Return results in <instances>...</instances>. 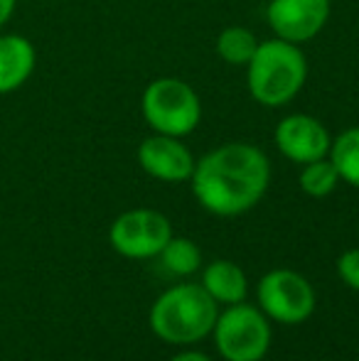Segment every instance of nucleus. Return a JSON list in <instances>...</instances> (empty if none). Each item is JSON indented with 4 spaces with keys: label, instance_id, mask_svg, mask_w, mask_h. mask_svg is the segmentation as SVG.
I'll return each instance as SVG.
<instances>
[{
    "label": "nucleus",
    "instance_id": "1",
    "mask_svg": "<svg viewBox=\"0 0 359 361\" xmlns=\"http://www.w3.org/2000/svg\"><path fill=\"white\" fill-rule=\"evenodd\" d=\"M190 180L197 202L207 212L236 216L259 204L269 190L271 165L256 145L229 143L195 162Z\"/></svg>",
    "mask_w": 359,
    "mask_h": 361
},
{
    "label": "nucleus",
    "instance_id": "2",
    "mask_svg": "<svg viewBox=\"0 0 359 361\" xmlns=\"http://www.w3.org/2000/svg\"><path fill=\"white\" fill-rule=\"evenodd\" d=\"M217 317V302L195 283L165 290L150 307V327L170 344H192L205 339L214 329Z\"/></svg>",
    "mask_w": 359,
    "mask_h": 361
},
{
    "label": "nucleus",
    "instance_id": "3",
    "mask_svg": "<svg viewBox=\"0 0 359 361\" xmlns=\"http://www.w3.org/2000/svg\"><path fill=\"white\" fill-rule=\"evenodd\" d=\"M308 64L298 44L286 39L259 42V49L249 62V91L259 104L283 106L303 89Z\"/></svg>",
    "mask_w": 359,
    "mask_h": 361
},
{
    "label": "nucleus",
    "instance_id": "4",
    "mask_svg": "<svg viewBox=\"0 0 359 361\" xmlns=\"http://www.w3.org/2000/svg\"><path fill=\"white\" fill-rule=\"evenodd\" d=\"M217 352L226 361H261L271 347V327L259 307L229 305L214 322Z\"/></svg>",
    "mask_w": 359,
    "mask_h": 361
},
{
    "label": "nucleus",
    "instance_id": "5",
    "mask_svg": "<svg viewBox=\"0 0 359 361\" xmlns=\"http://www.w3.org/2000/svg\"><path fill=\"white\" fill-rule=\"evenodd\" d=\"M143 116L150 128L163 135H187L202 118V104L195 89L180 79H158L143 94Z\"/></svg>",
    "mask_w": 359,
    "mask_h": 361
},
{
    "label": "nucleus",
    "instance_id": "6",
    "mask_svg": "<svg viewBox=\"0 0 359 361\" xmlns=\"http://www.w3.org/2000/svg\"><path fill=\"white\" fill-rule=\"evenodd\" d=\"M256 298L261 312L281 324H300L315 310V290L305 278L288 268L266 273L259 281Z\"/></svg>",
    "mask_w": 359,
    "mask_h": 361
},
{
    "label": "nucleus",
    "instance_id": "7",
    "mask_svg": "<svg viewBox=\"0 0 359 361\" xmlns=\"http://www.w3.org/2000/svg\"><path fill=\"white\" fill-rule=\"evenodd\" d=\"M170 238H173L170 221L153 209H130L116 219L109 228V241L116 253L133 261L160 256Z\"/></svg>",
    "mask_w": 359,
    "mask_h": 361
},
{
    "label": "nucleus",
    "instance_id": "8",
    "mask_svg": "<svg viewBox=\"0 0 359 361\" xmlns=\"http://www.w3.org/2000/svg\"><path fill=\"white\" fill-rule=\"evenodd\" d=\"M273 32L286 42H308L330 18V0H271L266 8Z\"/></svg>",
    "mask_w": 359,
    "mask_h": 361
},
{
    "label": "nucleus",
    "instance_id": "9",
    "mask_svg": "<svg viewBox=\"0 0 359 361\" xmlns=\"http://www.w3.org/2000/svg\"><path fill=\"white\" fill-rule=\"evenodd\" d=\"M330 135L325 126L312 116H288L276 128V145L288 160L308 165L312 160H320L330 152Z\"/></svg>",
    "mask_w": 359,
    "mask_h": 361
},
{
    "label": "nucleus",
    "instance_id": "10",
    "mask_svg": "<svg viewBox=\"0 0 359 361\" xmlns=\"http://www.w3.org/2000/svg\"><path fill=\"white\" fill-rule=\"evenodd\" d=\"M138 162L150 177L163 182L190 180L195 172L192 152L173 135H153L138 147Z\"/></svg>",
    "mask_w": 359,
    "mask_h": 361
},
{
    "label": "nucleus",
    "instance_id": "11",
    "mask_svg": "<svg viewBox=\"0 0 359 361\" xmlns=\"http://www.w3.org/2000/svg\"><path fill=\"white\" fill-rule=\"evenodd\" d=\"M37 64L35 44L23 35H0V96L13 94L32 76Z\"/></svg>",
    "mask_w": 359,
    "mask_h": 361
},
{
    "label": "nucleus",
    "instance_id": "12",
    "mask_svg": "<svg viewBox=\"0 0 359 361\" xmlns=\"http://www.w3.org/2000/svg\"><path fill=\"white\" fill-rule=\"evenodd\" d=\"M202 288L209 293V298L214 302L236 305V302H244L249 283H246L244 271L234 261H212L205 268Z\"/></svg>",
    "mask_w": 359,
    "mask_h": 361
},
{
    "label": "nucleus",
    "instance_id": "13",
    "mask_svg": "<svg viewBox=\"0 0 359 361\" xmlns=\"http://www.w3.org/2000/svg\"><path fill=\"white\" fill-rule=\"evenodd\" d=\"M330 162L340 180L359 190V128H350L330 143Z\"/></svg>",
    "mask_w": 359,
    "mask_h": 361
},
{
    "label": "nucleus",
    "instance_id": "14",
    "mask_svg": "<svg viewBox=\"0 0 359 361\" xmlns=\"http://www.w3.org/2000/svg\"><path fill=\"white\" fill-rule=\"evenodd\" d=\"M259 49V39L244 27H229L217 37V52L229 64H249Z\"/></svg>",
    "mask_w": 359,
    "mask_h": 361
},
{
    "label": "nucleus",
    "instance_id": "15",
    "mask_svg": "<svg viewBox=\"0 0 359 361\" xmlns=\"http://www.w3.org/2000/svg\"><path fill=\"white\" fill-rule=\"evenodd\" d=\"M160 258H163V266L170 268L175 276H192L202 266L200 246L190 238H170L160 251Z\"/></svg>",
    "mask_w": 359,
    "mask_h": 361
},
{
    "label": "nucleus",
    "instance_id": "16",
    "mask_svg": "<svg viewBox=\"0 0 359 361\" xmlns=\"http://www.w3.org/2000/svg\"><path fill=\"white\" fill-rule=\"evenodd\" d=\"M337 182H340V175L335 165L325 157L308 162L305 170L300 172V187L310 197H327L337 187Z\"/></svg>",
    "mask_w": 359,
    "mask_h": 361
},
{
    "label": "nucleus",
    "instance_id": "17",
    "mask_svg": "<svg viewBox=\"0 0 359 361\" xmlns=\"http://www.w3.org/2000/svg\"><path fill=\"white\" fill-rule=\"evenodd\" d=\"M337 273L352 290L359 293V248H350L337 261Z\"/></svg>",
    "mask_w": 359,
    "mask_h": 361
},
{
    "label": "nucleus",
    "instance_id": "18",
    "mask_svg": "<svg viewBox=\"0 0 359 361\" xmlns=\"http://www.w3.org/2000/svg\"><path fill=\"white\" fill-rule=\"evenodd\" d=\"M15 8H18V0H0V27L10 23Z\"/></svg>",
    "mask_w": 359,
    "mask_h": 361
},
{
    "label": "nucleus",
    "instance_id": "19",
    "mask_svg": "<svg viewBox=\"0 0 359 361\" xmlns=\"http://www.w3.org/2000/svg\"><path fill=\"white\" fill-rule=\"evenodd\" d=\"M170 361H212L207 354H202V352H182L178 354V357H173Z\"/></svg>",
    "mask_w": 359,
    "mask_h": 361
}]
</instances>
